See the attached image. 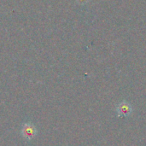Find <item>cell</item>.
<instances>
[{
    "label": "cell",
    "mask_w": 146,
    "mask_h": 146,
    "mask_svg": "<svg viewBox=\"0 0 146 146\" xmlns=\"http://www.w3.org/2000/svg\"><path fill=\"white\" fill-rule=\"evenodd\" d=\"M117 112L120 117H127L132 113V107L127 102H123L119 104L117 108Z\"/></svg>",
    "instance_id": "cell-1"
}]
</instances>
